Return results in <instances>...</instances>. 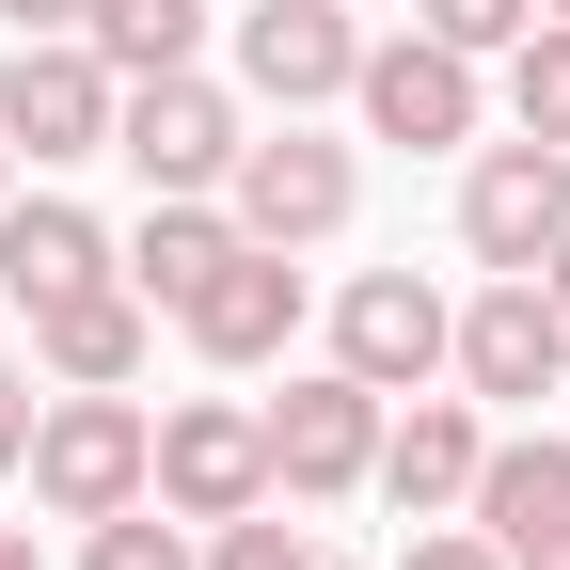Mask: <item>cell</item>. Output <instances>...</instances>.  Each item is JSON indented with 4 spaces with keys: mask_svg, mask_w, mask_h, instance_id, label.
Returning <instances> with one entry per match:
<instances>
[{
    "mask_svg": "<svg viewBox=\"0 0 570 570\" xmlns=\"http://www.w3.org/2000/svg\"><path fill=\"white\" fill-rule=\"evenodd\" d=\"M17 475H32L48 523H111V508H142V491H159V412H142L127 381H48Z\"/></svg>",
    "mask_w": 570,
    "mask_h": 570,
    "instance_id": "1",
    "label": "cell"
},
{
    "mask_svg": "<svg viewBox=\"0 0 570 570\" xmlns=\"http://www.w3.org/2000/svg\"><path fill=\"white\" fill-rule=\"evenodd\" d=\"M381 381H348V365H302L285 396H254V428H269V491L285 508H348V491H381Z\"/></svg>",
    "mask_w": 570,
    "mask_h": 570,
    "instance_id": "2",
    "label": "cell"
},
{
    "mask_svg": "<svg viewBox=\"0 0 570 570\" xmlns=\"http://www.w3.org/2000/svg\"><path fill=\"white\" fill-rule=\"evenodd\" d=\"M223 206H238V238H269V254H317V238H348V206H365V159H348L317 111H269V127L238 142Z\"/></svg>",
    "mask_w": 570,
    "mask_h": 570,
    "instance_id": "3",
    "label": "cell"
},
{
    "mask_svg": "<svg viewBox=\"0 0 570 570\" xmlns=\"http://www.w3.org/2000/svg\"><path fill=\"white\" fill-rule=\"evenodd\" d=\"M111 111H127V80H111L80 32H17V48H0V142H17V175L111 159Z\"/></svg>",
    "mask_w": 570,
    "mask_h": 570,
    "instance_id": "4",
    "label": "cell"
},
{
    "mask_svg": "<svg viewBox=\"0 0 570 570\" xmlns=\"http://www.w3.org/2000/svg\"><path fill=\"white\" fill-rule=\"evenodd\" d=\"M238 142H254V96L223 63H159V80H127V111H111V159L142 190H223Z\"/></svg>",
    "mask_w": 570,
    "mask_h": 570,
    "instance_id": "5",
    "label": "cell"
},
{
    "mask_svg": "<svg viewBox=\"0 0 570 570\" xmlns=\"http://www.w3.org/2000/svg\"><path fill=\"white\" fill-rule=\"evenodd\" d=\"M223 80L254 111H333L365 80V0H254V17H223Z\"/></svg>",
    "mask_w": 570,
    "mask_h": 570,
    "instance_id": "6",
    "label": "cell"
},
{
    "mask_svg": "<svg viewBox=\"0 0 570 570\" xmlns=\"http://www.w3.org/2000/svg\"><path fill=\"white\" fill-rule=\"evenodd\" d=\"M348 111H365V142H396V159H460L475 111H491V63L444 48V32H381L365 80H348Z\"/></svg>",
    "mask_w": 570,
    "mask_h": 570,
    "instance_id": "7",
    "label": "cell"
},
{
    "mask_svg": "<svg viewBox=\"0 0 570 570\" xmlns=\"http://www.w3.org/2000/svg\"><path fill=\"white\" fill-rule=\"evenodd\" d=\"M444 381H460L475 412H539V396H570V317H554V285H539V269H491L475 302H460Z\"/></svg>",
    "mask_w": 570,
    "mask_h": 570,
    "instance_id": "8",
    "label": "cell"
},
{
    "mask_svg": "<svg viewBox=\"0 0 570 570\" xmlns=\"http://www.w3.org/2000/svg\"><path fill=\"white\" fill-rule=\"evenodd\" d=\"M570 238V142H460V254L475 269H539Z\"/></svg>",
    "mask_w": 570,
    "mask_h": 570,
    "instance_id": "9",
    "label": "cell"
},
{
    "mask_svg": "<svg viewBox=\"0 0 570 570\" xmlns=\"http://www.w3.org/2000/svg\"><path fill=\"white\" fill-rule=\"evenodd\" d=\"M444 348H460V302H444L428 269H348V285H333V365H348V381L428 396V381H444Z\"/></svg>",
    "mask_w": 570,
    "mask_h": 570,
    "instance_id": "10",
    "label": "cell"
},
{
    "mask_svg": "<svg viewBox=\"0 0 570 570\" xmlns=\"http://www.w3.org/2000/svg\"><path fill=\"white\" fill-rule=\"evenodd\" d=\"M159 508H175V523L269 508V428H254V396H175V412H159Z\"/></svg>",
    "mask_w": 570,
    "mask_h": 570,
    "instance_id": "11",
    "label": "cell"
},
{
    "mask_svg": "<svg viewBox=\"0 0 570 570\" xmlns=\"http://www.w3.org/2000/svg\"><path fill=\"white\" fill-rule=\"evenodd\" d=\"M475 460H491V412H475V396L428 381V396L381 412V508H396V523H460V508H475Z\"/></svg>",
    "mask_w": 570,
    "mask_h": 570,
    "instance_id": "12",
    "label": "cell"
},
{
    "mask_svg": "<svg viewBox=\"0 0 570 570\" xmlns=\"http://www.w3.org/2000/svg\"><path fill=\"white\" fill-rule=\"evenodd\" d=\"M175 333L206 348V365H285V333H302V254H269V238H238L223 269L175 302Z\"/></svg>",
    "mask_w": 570,
    "mask_h": 570,
    "instance_id": "13",
    "label": "cell"
},
{
    "mask_svg": "<svg viewBox=\"0 0 570 570\" xmlns=\"http://www.w3.org/2000/svg\"><path fill=\"white\" fill-rule=\"evenodd\" d=\"M508 570H570V444L554 428H523V444H491L475 460V508H460Z\"/></svg>",
    "mask_w": 570,
    "mask_h": 570,
    "instance_id": "14",
    "label": "cell"
},
{
    "mask_svg": "<svg viewBox=\"0 0 570 570\" xmlns=\"http://www.w3.org/2000/svg\"><path fill=\"white\" fill-rule=\"evenodd\" d=\"M111 269H127V238L96 223V206H63V190L17 175V206H0V302L32 317V302H63V285H111Z\"/></svg>",
    "mask_w": 570,
    "mask_h": 570,
    "instance_id": "15",
    "label": "cell"
},
{
    "mask_svg": "<svg viewBox=\"0 0 570 570\" xmlns=\"http://www.w3.org/2000/svg\"><path fill=\"white\" fill-rule=\"evenodd\" d=\"M142 348H159V302H142L127 269L32 302V381H142Z\"/></svg>",
    "mask_w": 570,
    "mask_h": 570,
    "instance_id": "16",
    "label": "cell"
},
{
    "mask_svg": "<svg viewBox=\"0 0 570 570\" xmlns=\"http://www.w3.org/2000/svg\"><path fill=\"white\" fill-rule=\"evenodd\" d=\"M223 254H238V206H223V190H142V223H127V285H142L159 317H175Z\"/></svg>",
    "mask_w": 570,
    "mask_h": 570,
    "instance_id": "17",
    "label": "cell"
},
{
    "mask_svg": "<svg viewBox=\"0 0 570 570\" xmlns=\"http://www.w3.org/2000/svg\"><path fill=\"white\" fill-rule=\"evenodd\" d=\"M80 48L111 63V80H159V63H206V0H96Z\"/></svg>",
    "mask_w": 570,
    "mask_h": 570,
    "instance_id": "18",
    "label": "cell"
},
{
    "mask_svg": "<svg viewBox=\"0 0 570 570\" xmlns=\"http://www.w3.org/2000/svg\"><path fill=\"white\" fill-rule=\"evenodd\" d=\"M80 570H206V523H175L159 491H142V508H111V523H80Z\"/></svg>",
    "mask_w": 570,
    "mask_h": 570,
    "instance_id": "19",
    "label": "cell"
},
{
    "mask_svg": "<svg viewBox=\"0 0 570 570\" xmlns=\"http://www.w3.org/2000/svg\"><path fill=\"white\" fill-rule=\"evenodd\" d=\"M508 127H523V142H570V17H539V32L508 48Z\"/></svg>",
    "mask_w": 570,
    "mask_h": 570,
    "instance_id": "20",
    "label": "cell"
},
{
    "mask_svg": "<svg viewBox=\"0 0 570 570\" xmlns=\"http://www.w3.org/2000/svg\"><path fill=\"white\" fill-rule=\"evenodd\" d=\"M206 570H317V539H302V508H238V523H206Z\"/></svg>",
    "mask_w": 570,
    "mask_h": 570,
    "instance_id": "21",
    "label": "cell"
},
{
    "mask_svg": "<svg viewBox=\"0 0 570 570\" xmlns=\"http://www.w3.org/2000/svg\"><path fill=\"white\" fill-rule=\"evenodd\" d=\"M412 32H444V48H475V63H508V48L539 32V0H412Z\"/></svg>",
    "mask_w": 570,
    "mask_h": 570,
    "instance_id": "22",
    "label": "cell"
},
{
    "mask_svg": "<svg viewBox=\"0 0 570 570\" xmlns=\"http://www.w3.org/2000/svg\"><path fill=\"white\" fill-rule=\"evenodd\" d=\"M396 570H508V554H491L475 523H412V539H396Z\"/></svg>",
    "mask_w": 570,
    "mask_h": 570,
    "instance_id": "23",
    "label": "cell"
},
{
    "mask_svg": "<svg viewBox=\"0 0 570 570\" xmlns=\"http://www.w3.org/2000/svg\"><path fill=\"white\" fill-rule=\"evenodd\" d=\"M32 412H48V381L17 365V348H0V475H17V460H32Z\"/></svg>",
    "mask_w": 570,
    "mask_h": 570,
    "instance_id": "24",
    "label": "cell"
},
{
    "mask_svg": "<svg viewBox=\"0 0 570 570\" xmlns=\"http://www.w3.org/2000/svg\"><path fill=\"white\" fill-rule=\"evenodd\" d=\"M0 17H17V32H80L96 0H0Z\"/></svg>",
    "mask_w": 570,
    "mask_h": 570,
    "instance_id": "25",
    "label": "cell"
},
{
    "mask_svg": "<svg viewBox=\"0 0 570 570\" xmlns=\"http://www.w3.org/2000/svg\"><path fill=\"white\" fill-rule=\"evenodd\" d=\"M0 570H48V554H32V523H0Z\"/></svg>",
    "mask_w": 570,
    "mask_h": 570,
    "instance_id": "26",
    "label": "cell"
},
{
    "mask_svg": "<svg viewBox=\"0 0 570 570\" xmlns=\"http://www.w3.org/2000/svg\"><path fill=\"white\" fill-rule=\"evenodd\" d=\"M539 285H554V317H570V238H554V254H539Z\"/></svg>",
    "mask_w": 570,
    "mask_h": 570,
    "instance_id": "27",
    "label": "cell"
},
{
    "mask_svg": "<svg viewBox=\"0 0 570 570\" xmlns=\"http://www.w3.org/2000/svg\"><path fill=\"white\" fill-rule=\"evenodd\" d=\"M0 206H17V142H0Z\"/></svg>",
    "mask_w": 570,
    "mask_h": 570,
    "instance_id": "28",
    "label": "cell"
},
{
    "mask_svg": "<svg viewBox=\"0 0 570 570\" xmlns=\"http://www.w3.org/2000/svg\"><path fill=\"white\" fill-rule=\"evenodd\" d=\"M539 17H570V0H539Z\"/></svg>",
    "mask_w": 570,
    "mask_h": 570,
    "instance_id": "29",
    "label": "cell"
},
{
    "mask_svg": "<svg viewBox=\"0 0 570 570\" xmlns=\"http://www.w3.org/2000/svg\"><path fill=\"white\" fill-rule=\"evenodd\" d=\"M317 570H348V554H317Z\"/></svg>",
    "mask_w": 570,
    "mask_h": 570,
    "instance_id": "30",
    "label": "cell"
}]
</instances>
